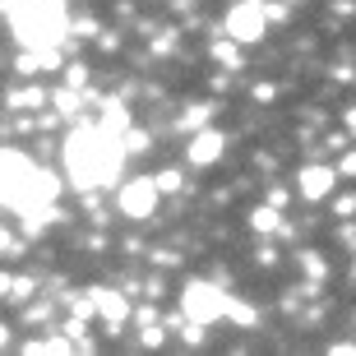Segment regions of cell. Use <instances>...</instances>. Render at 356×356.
<instances>
[{
    "label": "cell",
    "mask_w": 356,
    "mask_h": 356,
    "mask_svg": "<svg viewBox=\"0 0 356 356\" xmlns=\"http://www.w3.org/2000/svg\"><path fill=\"white\" fill-rule=\"evenodd\" d=\"M125 158L130 153L120 148V139L111 130H102V125H74L65 134V172L79 190H106V185H116Z\"/></svg>",
    "instance_id": "6da1fadb"
},
{
    "label": "cell",
    "mask_w": 356,
    "mask_h": 356,
    "mask_svg": "<svg viewBox=\"0 0 356 356\" xmlns=\"http://www.w3.org/2000/svg\"><path fill=\"white\" fill-rule=\"evenodd\" d=\"M10 10V28L19 33L24 47H60L70 33V10L65 0H0Z\"/></svg>",
    "instance_id": "7a4b0ae2"
},
{
    "label": "cell",
    "mask_w": 356,
    "mask_h": 356,
    "mask_svg": "<svg viewBox=\"0 0 356 356\" xmlns=\"http://www.w3.org/2000/svg\"><path fill=\"white\" fill-rule=\"evenodd\" d=\"M181 310L195 324H213V319H227V310H232V296H227L222 287H213V282H190L185 287V296H181Z\"/></svg>",
    "instance_id": "3957f363"
},
{
    "label": "cell",
    "mask_w": 356,
    "mask_h": 356,
    "mask_svg": "<svg viewBox=\"0 0 356 356\" xmlns=\"http://www.w3.org/2000/svg\"><path fill=\"white\" fill-rule=\"evenodd\" d=\"M227 33H232V42H259L268 33V5L264 0H241V5H232L227 10Z\"/></svg>",
    "instance_id": "277c9868"
},
{
    "label": "cell",
    "mask_w": 356,
    "mask_h": 356,
    "mask_svg": "<svg viewBox=\"0 0 356 356\" xmlns=\"http://www.w3.org/2000/svg\"><path fill=\"white\" fill-rule=\"evenodd\" d=\"M158 176H139V181H125L116 195V209L125 213V218H134V222H144V218H153L158 213Z\"/></svg>",
    "instance_id": "5b68a950"
},
{
    "label": "cell",
    "mask_w": 356,
    "mask_h": 356,
    "mask_svg": "<svg viewBox=\"0 0 356 356\" xmlns=\"http://www.w3.org/2000/svg\"><path fill=\"white\" fill-rule=\"evenodd\" d=\"M33 176V162L19 148H0V204H10V195Z\"/></svg>",
    "instance_id": "8992f818"
},
{
    "label": "cell",
    "mask_w": 356,
    "mask_h": 356,
    "mask_svg": "<svg viewBox=\"0 0 356 356\" xmlns=\"http://www.w3.org/2000/svg\"><path fill=\"white\" fill-rule=\"evenodd\" d=\"M222 148H227L222 130H199L190 139V148H185V158H190V167H213V162L222 158Z\"/></svg>",
    "instance_id": "52a82bcc"
},
{
    "label": "cell",
    "mask_w": 356,
    "mask_h": 356,
    "mask_svg": "<svg viewBox=\"0 0 356 356\" xmlns=\"http://www.w3.org/2000/svg\"><path fill=\"white\" fill-rule=\"evenodd\" d=\"M333 181H338V172H333V167H301V176H296L301 199H310V204L329 199L333 195Z\"/></svg>",
    "instance_id": "ba28073f"
},
{
    "label": "cell",
    "mask_w": 356,
    "mask_h": 356,
    "mask_svg": "<svg viewBox=\"0 0 356 356\" xmlns=\"http://www.w3.org/2000/svg\"><path fill=\"white\" fill-rule=\"evenodd\" d=\"M88 296H92V305H97V315H102L106 324H111V329H120V324H125V319H130V301H125V296H120V291L92 287Z\"/></svg>",
    "instance_id": "9c48e42d"
},
{
    "label": "cell",
    "mask_w": 356,
    "mask_h": 356,
    "mask_svg": "<svg viewBox=\"0 0 356 356\" xmlns=\"http://www.w3.org/2000/svg\"><path fill=\"white\" fill-rule=\"evenodd\" d=\"M102 130H111L120 139V134L130 130V111H125V106L120 102H106V116H102Z\"/></svg>",
    "instance_id": "30bf717a"
},
{
    "label": "cell",
    "mask_w": 356,
    "mask_h": 356,
    "mask_svg": "<svg viewBox=\"0 0 356 356\" xmlns=\"http://www.w3.org/2000/svg\"><path fill=\"white\" fill-rule=\"evenodd\" d=\"M47 102V92L42 88H24V92H10V97H5V106H10V111H24V106H42Z\"/></svg>",
    "instance_id": "8fae6325"
},
{
    "label": "cell",
    "mask_w": 356,
    "mask_h": 356,
    "mask_svg": "<svg viewBox=\"0 0 356 356\" xmlns=\"http://www.w3.org/2000/svg\"><path fill=\"white\" fill-rule=\"evenodd\" d=\"M250 227H254V232H277V227H282V218H277L273 204H264V209L250 213Z\"/></svg>",
    "instance_id": "7c38bea8"
},
{
    "label": "cell",
    "mask_w": 356,
    "mask_h": 356,
    "mask_svg": "<svg viewBox=\"0 0 356 356\" xmlns=\"http://www.w3.org/2000/svg\"><path fill=\"white\" fill-rule=\"evenodd\" d=\"M120 148H125V153H144V148H148V134L144 130H125V134H120Z\"/></svg>",
    "instance_id": "4fadbf2b"
},
{
    "label": "cell",
    "mask_w": 356,
    "mask_h": 356,
    "mask_svg": "<svg viewBox=\"0 0 356 356\" xmlns=\"http://www.w3.org/2000/svg\"><path fill=\"white\" fill-rule=\"evenodd\" d=\"M158 190L162 195H176L181 190V172H158Z\"/></svg>",
    "instance_id": "5bb4252c"
},
{
    "label": "cell",
    "mask_w": 356,
    "mask_h": 356,
    "mask_svg": "<svg viewBox=\"0 0 356 356\" xmlns=\"http://www.w3.org/2000/svg\"><path fill=\"white\" fill-rule=\"evenodd\" d=\"M227 315L236 319V324H254V310H250V305H241L236 296H232V310H227Z\"/></svg>",
    "instance_id": "9a60e30c"
},
{
    "label": "cell",
    "mask_w": 356,
    "mask_h": 356,
    "mask_svg": "<svg viewBox=\"0 0 356 356\" xmlns=\"http://www.w3.org/2000/svg\"><path fill=\"white\" fill-rule=\"evenodd\" d=\"M301 264H305V273H310V277H324V254L310 250V254H301Z\"/></svg>",
    "instance_id": "2e32d148"
},
{
    "label": "cell",
    "mask_w": 356,
    "mask_h": 356,
    "mask_svg": "<svg viewBox=\"0 0 356 356\" xmlns=\"http://www.w3.org/2000/svg\"><path fill=\"white\" fill-rule=\"evenodd\" d=\"M213 56H218L222 65H236V47H232V42H213Z\"/></svg>",
    "instance_id": "e0dca14e"
},
{
    "label": "cell",
    "mask_w": 356,
    "mask_h": 356,
    "mask_svg": "<svg viewBox=\"0 0 356 356\" xmlns=\"http://www.w3.org/2000/svg\"><path fill=\"white\" fill-rule=\"evenodd\" d=\"M209 116H213V106H190V116H185V125L195 130V125H204Z\"/></svg>",
    "instance_id": "ac0fdd59"
},
{
    "label": "cell",
    "mask_w": 356,
    "mask_h": 356,
    "mask_svg": "<svg viewBox=\"0 0 356 356\" xmlns=\"http://www.w3.org/2000/svg\"><path fill=\"white\" fill-rule=\"evenodd\" d=\"M65 74H70V88H83V83H88V70L83 65H70Z\"/></svg>",
    "instance_id": "d6986e66"
},
{
    "label": "cell",
    "mask_w": 356,
    "mask_h": 356,
    "mask_svg": "<svg viewBox=\"0 0 356 356\" xmlns=\"http://www.w3.org/2000/svg\"><path fill=\"white\" fill-rule=\"evenodd\" d=\"M333 209H338V218H352V213H356V195H343Z\"/></svg>",
    "instance_id": "ffe728a7"
},
{
    "label": "cell",
    "mask_w": 356,
    "mask_h": 356,
    "mask_svg": "<svg viewBox=\"0 0 356 356\" xmlns=\"http://www.w3.org/2000/svg\"><path fill=\"white\" fill-rule=\"evenodd\" d=\"M14 282H19V277H10L5 268H0V301H10V296H14Z\"/></svg>",
    "instance_id": "44dd1931"
},
{
    "label": "cell",
    "mask_w": 356,
    "mask_h": 356,
    "mask_svg": "<svg viewBox=\"0 0 356 356\" xmlns=\"http://www.w3.org/2000/svg\"><path fill=\"white\" fill-rule=\"evenodd\" d=\"M338 176H356V148H352V153H343V162H338Z\"/></svg>",
    "instance_id": "7402d4cb"
},
{
    "label": "cell",
    "mask_w": 356,
    "mask_h": 356,
    "mask_svg": "<svg viewBox=\"0 0 356 356\" xmlns=\"http://www.w3.org/2000/svg\"><path fill=\"white\" fill-rule=\"evenodd\" d=\"M14 250H19V241H14L10 232H0V254H14Z\"/></svg>",
    "instance_id": "603a6c76"
},
{
    "label": "cell",
    "mask_w": 356,
    "mask_h": 356,
    "mask_svg": "<svg viewBox=\"0 0 356 356\" xmlns=\"http://www.w3.org/2000/svg\"><path fill=\"white\" fill-rule=\"evenodd\" d=\"M347 130H356V106H347Z\"/></svg>",
    "instance_id": "cb8c5ba5"
},
{
    "label": "cell",
    "mask_w": 356,
    "mask_h": 356,
    "mask_svg": "<svg viewBox=\"0 0 356 356\" xmlns=\"http://www.w3.org/2000/svg\"><path fill=\"white\" fill-rule=\"evenodd\" d=\"M5 343H10V329H5V324H0V347H5Z\"/></svg>",
    "instance_id": "d4e9b609"
},
{
    "label": "cell",
    "mask_w": 356,
    "mask_h": 356,
    "mask_svg": "<svg viewBox=\"0 0 356 356\" xmlns=\"http://www.w3.org/2000/svg\"><path fill=\"white\" fill-rule=\"evenodd\" d=\"M0 10H5V5H0Z\"/></svg>",
    "instance_id": "484cf974"
}]
</instances>
